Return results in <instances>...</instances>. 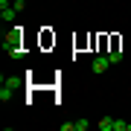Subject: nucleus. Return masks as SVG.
Instances as JSON below:
<instances>
[{"instance_id": "0eeeda50", "label": "nucleus", "mask_w": 131, "mask_h": 131, "mask_svg": "<svg viewBox=\"0 0 131 131\" xmlns=\"http://www.w3.org/2000/svg\"><path fill=\"white\" fill-rule=\"evenodd\" d=\"M114 131H128V122H122V119H114Z\"/></svg>"}, {"instance_id": "6e6552de", "label": "nucleus", "mask_w": 131, "mask_h": 131, "mask_svg": "<svg viewBox=\"0 0 131 131\" xmlns=\"http://www.w3.org/2000/svg\"><path fill=\"white\" fill-rule=\"evenodd\" d=\"M12 96V90L9 88H6V84H3V88H0V99H3V102H6V99H9Z\"/></svg>"}, {"instance_id": "39448f33", "label": "nucleus", "mask_w": 131, "mask_h": 131, "mask_svg": "<svg viewBox=\"0 0 131 131\" xmlns=\"http://www.w3.org/2000/svg\"><path fill=\"white\" fill-rule=\"evenodd\" d=\"M99 131H114V119L111 117H102V119H99Z\"/></svg>"}, {"instance_id": "f257e3e1", "label": "nucleus", "mask_w": 131, "mask_h": 131, "mask_svg": "<svg viewBox=\"0 0 131 131\" xmlns=\"http://www.w3.org/2000/svg\"><path fill=\"white\" fill-rule=\"evenodd\" d=\"M20 44H24V32H20V26H15L9 35H3V50L9 52L12 58H20V56H24V47H20Z\"/></svg>"}, {"instance_id": "7ed1b4c3", "label": "nucleus", "mask_w": 131, "mask_h": 131, "mask_svg": "<svg viewBox=\"0 0 131 131\" xmlns=\"http://www.w3.org/2000/svg\"><path fill=\"white\" fill-rule=\"evenodd\" d=\"M15 6H3V9H0V18H3V24H9V20H15Z\"/></svg>"}, {"instance_id": "423d86ee", "label": "nucleus", "mask_w": 131, "mask_h": 131, "mask_svg": "<svg viewBox=\"0 0 131 131\" xmlns=\"http://www.w3.org/2000/svg\"><path fill=\"white\" fill-rule=\"evenodd\" d=\"M108 58H111V64H117V61H122V52H119V50H111Z\"/></svg>"}, {"instance_id": "20e7f679", "label": "nucleus", "mask_w": 131, "mask_h": 131, "mask_svg": "<svg viewBox=\"0 0 131 131\" xmlns=\"http://www.w3.org/2000/svg\"><path fill=\"white\" fill-rule=\"evenodd\" d=\"M3 84H6V88H9V90H18V88H20V84H24V82H20L18 76H9V79H6V76H3Z\"/></svg>"}, {"instance_id": "1a4fd4ad", "label": "nucleus", "mask_w": 131, "mask_h": 131, "mask_svg": "<svg viewBox=\"0 0 131 131\" xmlns=\"http://www.w3.org/2000/svg\"><path fill=\"white\" fill-rule=\"evenodd\" d=\"M88 125H90L88 119H76V131H84V128H88Z\"/></svg>"}, {"instance_id": "f03ea898", "label": "nucleus", "mask_w": 131, "mask_h": 131, "mask_svg": "<svg viewBox=\"0 0 131 131\" xmlns=\"http://www.w3.org/2000/svg\"><path fill=\"white\" fill-rule=\"evenodd\" d=\"M108 64H111V58H108V56L93 58V73H105V70H108Z\"/></svg>"}, {"instance_id": "9d476101", "label": "nucleus", "mask_w": 131, "mask_h": 131, "mask_svg": "<svg viewBox=\"0 0 131 131\" xmlns=\"http://www.w3.org/2000/svg\"><path fill=\"white\" fill-rule=\"evenodd\" d=\"M12 6H15V9H18V12H20V9H26V0H15V3H12Z\"/></svg>"}]
</instances>
